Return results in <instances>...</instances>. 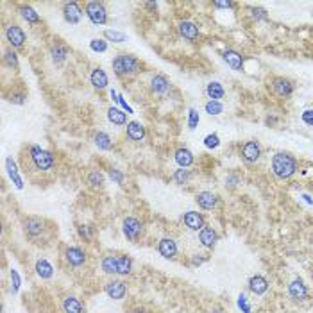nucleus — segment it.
<instances>
[{
	"label": "nucleus",
	"instance_id": "1",
	"mask_svg": "<svg viewBox=\"0 0 313 313\" xmlns=\"http://www.w3.org/2000/svg\"><path fill=\"white\" fill-rule=\"evenodd\" d=\"M111 68L118 77H133V75H138V73L141 72L143 64H141V61L138 59L136 56H133V54L122 52V54H117V56L113 57Z\"/></svg>",
	"mask_w": 313,
	"mask_h": 313
},
{
	"label": "nucleus",
	"instance_id": "2",
	"mask_svg": "<svg viewBox=\"0 0 313 313\" xmlns=\"http://www.w3.org/2000/svg\"><path fill=\"white\" fill-rule=\"evenodd\" d=\"M272 174L277 179H290L297 172V160L288 152H276L270 163Z\"/></svg>",
	"mask_w": 313,
	"mask_h": 313
},
{
	"label": "nucleus",
	"instance_id": "3",
	"mask_svg": "<svg viewBox=\"0 0 313 313\" xmlns=\"http://www.w3.org/2000/svg\"><path fill=\"white\" fill-rule=\"evenodd\" d=\"M27 156L29 161H31L32 169L36 172H50L56 165V158L50 150L43 149L40 145H31L27 149Z\"/></svg>",
	"mask_w": 313,
	"mask_h": 313
},
{
	"label": "nucleus",
	"instance_id": "4",
	"mask_svg": "<svg viewBox=\"0 0 313 313\" xmlns=\"http://www.w3.org/2000/svg\"><path fill=\"white\" fill-rule=\"evenodd\" d=\"M85 13L88 16V20L93 25H106L108 24V9H106L104 2H99V0H92V2H86L85 6Z\"/></svg>",
	"mask_w": 313,
	"mask_h": 313
},
{
	"label": "nucleus",
	"instance_id": "5",
	"mask_svg": "<svg viewBox=\"0 0 313 313\" xmlns=\"http://www.w3.org/2000/svg\"><path fill=\"white\" fill-rule=\"evenodd\" d=\"M122 233H124V237L129 242L136 244L141 238V234H143V224L136 217H125L122 220Z\"/></svg>",
	"mask_w": 313,
	"mask_h": 313
},
{
	"label": "nucleus",
	"instance_id": "6",
	"mask_svg": "<svg viewBox=\"0 0 313 313\" xmlns=\"http://www.w3.org/2000/svg\"><path fill=\"white\" fill-rule=\"evenodd\" d=\"M4 34L11 48H22L25 45V41H27V34H25V31L18 24H9L6 27Z\"/></svg>",
	"mask_w": 313,
	"mask_h": 313
},
{
	"label": "nucleus",
	"instance_id": "7",
	"mask_svg": "<svg viewBox=\"0 0 313 313\" xmlns=\"http://www.w3.org/2000/svg\"><path fill=\"white\" fill-rule=\"evenodd\" d=\"M240 158L245 163H256L261 158V147L256 140H249L240 145Z\"/></svg>",
	"mask_w": 313,
	"mask_h": 313
},
{
	"label": "nucleus",
	"instance_id": "8",
	"mask_svg": "<svg viewBox=\"0 0 313 313\" xmlns=\"http://www.w3.org/2000/svg\"><path fill=\"white\" fill-rule=\"evenodd\" d=\"M177 31H179V36L183 38V40L190 41V43H195V41L201 38V31H199L195 22H192V20H181L179 24H177Z\"/></svg>",
	"mask_w": 313,
	"mask_h": 313
},
{
	"label": "nucleus",
	"instance_id": "9",
	"mask_svg": "<svg viewBox=\"0 0 313 313\" xmlns=\"http://www.w3.org/2000/svg\"><path fill=\"white\" fill-rule=\"evenodd\" d=\"M61 13H63L64 22L70 25H77L81 20H83V15H85L83 8H81L77 2H64Z\"/></svg>",
	"mask_w": 313,
	"mask_h": 313
},
{
	"label": "nucleus",
	"instance_id": "10",
	"mask_svg": "<svg viewBox=\"0 0 313 313\" xmlns=\"http://www.w3.org/2000/svg\"><path fill=\"white\" fill-rule=\"evenodd\" d=\"M48 54H50V59H52L54 64H63L64 61H66V57L70 56V47L64 41L61 40H54V43L50 45V48H48Z\"/></svg>",
	"mask_w": 313,
	"mask_h": 313
},
{
	"label": "nucleus",
	"instance_id": "11",
	"mask_svg": "<svg viewBox=\"0 0 313 313\" xmlns=\"http://www.w3.org/2000/svg\"><path fill=\"white\" fill-rule=\"evenodd\" d=\"M158 253L160 256H163L165 260H176L177 253H179V247H177V242L172 237H163L158 242Z\"/></svg>",
	"mask_w": 313,
	"mask_h": 313
},
{
	"label": "nucleus",
	"instance_id": "12",
	"mask_svg": "<svg viewBox=\"0 0 313 313\" xmlns=\"http://www.w3.org/2000/svg\"><path fill=\"white\" fill-rule=\"evenodd\" d=\"M104 292L113 301H122L125 297V293H127V285L122 279H111V281L106 283Z\"/></svg>",
	"mask_w": 313,
	"mask_h": 313
},
{
	"label": "nucleus",
	"instance_id": "13",
	"mask_svg": "<svg viewBox=\"0 0 313 313\" xmlns=\"http://www.w3.org/2000/svg\"><path fill=\"white\" fill-rule=\"evenodd\" d=\"M181 220H183V224H185V227H188L190 231H201L202 227L206 225V218H204V215L202 213H199V211H186L183 217H181Z\"/></svg>",
	"mask_w": 313,
	"mask_h": 313
},
{
	"label": "nucleus",
	"instance_id": "14",
	"mask_svg": "<svg viewBox=\"0 0 313 313\" xmlns=\"http://www.w3.org/2000/svg\"><path fill=\"white\" fill-rule=\"evenodd\" d=\"M64 260H66V263H68L70 267H73V269H79V267H83L86 263V253L81 247H68V249L64 251Z\"/></svg>",
	"mask_w": 313,
	"mask_h": 313
},
{
	"label": "nucleus",
	"instance_id": "15",
	"mask_svg": "<svg viewBox=\"0 0 313 313\" xmlns=\"http://www.w3.org/2000/svg\"><path fill=\"white\" fill-rule=\"evenodd\" d=\"M288 295L293 299V301L304 302L306 299H308V286L304 285L302 279L295 277V279L290 281V285H288Z\"/></svg>",
	"mask_w": 313,
	"mask_h": 313
},
{
	"label": "nucleus",
	"instance_id": "16",
	"mask_svg": "<svg viewBox=\"0 0 313 313\" xmlns=\"http://www.w3.org/2000/svg\"><path fill=\"white\" fill-rule=\"evenodd\" d=\"M174 161L179 169H190L193 163H195V156L188 147H177L174 150Z\"/></svg>",
	"mask_w": 313,
	"mask_h": 313
},
{
	"label": "nucleus",
	"instance_id": "17",
	"mask_svg": "<svg viewBox=\"0 0 313 313\" xmlns=\"http://www.w3.org/2000/svg\"><path fill=\"white\" fill-rule=\"evenodd\" d=\"M90 85H92L95 90H99V92L106 90L108 88V85H109L108 72H106L102 66H95V68L92 70V73H90Z\"/></svg>",
	"mask_w": 313,
	"mask_h": 313
},
{
	"label": "nucleus",
	"instance_id": "18",
	"mask_svg": "<svg viewBox=\"0 0 313 313\" xmlns=\"http://www.w3.org/2000/svg\"><path fill=\"white\" fill-rule=\"evenodd\" d=\"M195 202L199 204V208L201 209H206V211H211V209L217 208L218 204V195L213 192H208V190H204V192H199L195 195Z\"/></svg>",
	"mask_w": 313,
	"mask_h": 313
},
{
	"label": "nucleus",
	"instance_id": "19",
	"mask_svg": "<svg viewBox=\"0 0 313 313\" xmlns=\"http://www.w3.org/2000/svg\"><path fill=\"white\" fill-rule=\"evenodd\" d=\"M272 90L276 95L283 97V99H288L293 93V83L290 79H286V77H274Z\"/></svg>",
	"mask_w": 313,
	"mask_h": 313
},
{
	"label": "nucleus",
	"instance_id": "20",
	"mask_svg": "<svg viewBox=\"0 0 313 313\" xmlns=\"http://www.w3.org/2000/svg\"><path fill=\"white\" fill-rule=\"evenodd\" d=\"M150 92L156 93V95H165V93H169L172 85H170V81L167 75L163 73H156V75L150 77Z\"/></svg>",
	"mask_w": 313,
	"mask_h": 313
},
{
	"label": "nucleus",
	"instance_id": "21",
	"mask_svg": "<svg viewBox=\"0 0 313 313\" xmlns=\"http://www.w3.org/2000/svg\"><path fill=\"white\" fill-rule=\"evenodd\" d=\"M222 59H224V63L227 64V66H231L233 70H237V72H242V68H244V56H242L238 50H234V48H227V50H224V54H222Z\"/></svg>",
	"mask_w": 313,
	"mask_h": 313
},
{
	"label": "nucleus",
	"instance_id": "22",
	"mask_svg": "<svg viewBox=\"0 0 313 313\" xmlns=\"http://www.w3.org/2000/svg\"><path fill=\"white\" fill-rule=\"evenodd\" d=\"M61 309L63 313H86V306L83 304L79 297L75 295H66L61 301Z\"/></svg>",
	"mask_w": 313,
	"mask_h": 313
},
{
	"label": "nucleus",
	"instance_id": "23",
	"mask_svg": "<svg viewBox=\"0 0 313 313\" xmlns=\"http://www.w3.org/2000/svg\"><path fill=\"white\" fill-rule=\"evenodd\" d=\"M145 134H147V131H145V125L141 122L131 120L125 125V136L131 141H143Z\"/></svg>",
	"mask_w": 313,
	"mask_h": 313
},
{
	"label": "nucleus",
	"instance_id": "24",
	"mask_svg": "<svg viewBox=\"0 0 313 313\" xmlns=\"http://www.w3.org/2000/svg\"><path fill=\"white\" fill-rule=\"evenodd\" d=\"M25 234H27L29 238H38L43 234L45 231V222L41 220V218L38 217H29L27 220H25Z\"/></svg>",
	"mask_w": 313,
	"mask_h": 313
},
{
	"label": "nucleus",
	"instance_id": "25",
	"mask_svg": "<svg viewBox=\"0 0 313 313\" xmlns=\"http://www.w3.org/2000/svg\"><path fill=\"white\" fill-rule=\"evenodd\" d=\"M199 242H201V245L206 247V249H213L218 242L217 231L213 227H209V225H204V227L199 231Z\"/></svg>",
	"mask_w": 313,
	"mask_h": 313
},
{
	"label": "nucleus",
	"instance_id": "26",
	"mask_svg": "<svg viewBox=\"0 0 313 313\" xmlns=\"http://www.w3.org/2000/svg\"><path fill=\"white\" fill-rule=\"evenodd\" d=\"M249 290L253 293H256V295H263V293L269 290V281H267V277L260 276V274H256V276H253L249 279Z\"/></svg>",
	"mask_w": 313,
	"mask_h": 313
},
{
	"label": "nucleus",
	"instance_id": "27",
	"mask_svg": "<svg viewBox=\"0 0 313 313\" xmlns=\"http://www.w3.org/2000/svg\"><path fill=\"white\" fill-rule=\"evenodd\" d=\"M18 13H20L22 18H24V20L27 22V24H31V25H36V24H40L41 22V16L36 13V9L31 8V6H27V4L18 6Z\"/></svg>",
	"mask_w": 313,
	"mask_h": 313
},
{
	"label": "nucleus",
	"instance_id": "28",
	"mask_svg": "<svg viewBox=\"0 0 313 313\" xmlns=\"http://www.w3.org/2000/svg\"><path fill=\"white\" fill-rule=\"evenodd\" d=\"M108 120L111 122L113 125H127V113L124 111V109L120 108H115V106H111V108H108Z\"/></svg>",
	"mask_w": 313,
	"mask_h": 313
},
{
	"label": "nucleus",
	"instance_id": "29",
	"mask_svg": "<svg viewBox=\"0 0 313 313\" xmlns=\"http://www.w3.org/2000/svg\"><path fill=\"white\" fill-rule=\"evenodd\" d=\"M101 269H102V272L108 274V276H115V274L118 276V256H115V254L104 256L101 261Z\"/></svg>",
	"mask_w": 313,
	"mask_h": 313
},
{
	"label": "nucleus",
	"instance_id": "30",
	"mask_svg": "<svg viewBox=\"0 0 313 313\" xmlns=\"http://www.w3.org/2000/svg\"><path fill=\"white\" fill-rule=\"evenodd\" d=\"M93 143H95V147L99 150H111L113 147H115L111 136H109L108 133H104V131H97V133L93 134Z\"/></svg>",
	"mask_w": 313,
	"mask_h": 313
},
{
	"label": "nucleus",
	"instance_id": "31",
	"mask_svg": "<svg viewBox=\"0 0 313 313\" xmlns=\"http://www.w3.org/2000/svg\"><path fill=\"white\" fill-rule=\"evenodd\" d=\"M6 170H8L9 179L15 183L16 188H18V190L24 188V181H22L20 174H18V167H16V163L13 161V158H8V160H6Z\"/></svg>",
	"mask_w": 313,
	"mask_h": 313
},
{
	"label": "nucleus",
	"instance_id": "32",
	"mask_svg": "<svg viewBox=\"0 0 313 313\" xmlns=\"http://www.w3.org/2000/svg\"><path fill=\"white\" fill-rule=\"evenodd\" d=\"M206 95H208L209 101H220V99H224L225 90L218 81H211V83H208V86H206Z\"/></svg>",
	"mask_w": 313,
	"mask_h": 313
},
{
	"label": "nucleus",
	"instance_id": "33",
	"mask_svg": "<svg viewBox=\"0 0 313 313\" xmlns=\"http://www.w3.org/2000/svg\"><path fill=\"white\" fill-rule=\"evenodd\" d=\"M34 270H36L38 277H41V279H52L54 277V267L50 265L47 260H43V258L36 261Z\"/></svg>",
	"mask_w": 313,
	"mask_h": 313
},
{
	"label": "nucleus",
	"instance_id": "34",
	"mask_svg": "<svg viewBox=\"0 0 313 313\" xmlns=\"http://www.w3.org/2000/svg\"><path fill=\"white\" fill-rule=\"evenodd\" d=\"M86 181H88V185L92 186V188H102L106 183V177L101 170H90Z\"/></svg>",
	"mask_w": 313,
	"mask_h": 313
},
{
	"label": "nucleus",
	"instance_id": "35",
	"mask_svg": "<svg viewBox=\"0 0 313 313\" xmlns=\"http://www.w3.org/2000/svg\"><path fill=\"white\" fill-rule=\"evenodd\" d=\"M190 179H192V172H190L188 169H177V170H174L172 181L176 183V185L185 186V185H188V183H190Z\"/></svg>",
	"mask_w": 313,
	"mask_h": 313
},
{
	"label": "nucleus",
	"instance_id": "36",
	"mask_svg": "<svg viewBox=\"0 0 313 313\" xmlns=\"http://www.w3.org/2000/svg\"><path fill=\"white\" fill-rule=\"evenodd\" d=\"M133 258L118 256V276H129L133 272Z\"/></svg>",
	"mask_w": 313,
	"mask_h": 313
},
{
	"label": "nucleus",
	"instance_id": "37",
	"mask_svg": "<svg viewBox=\"0 0 313 313\" xmlns=\"http://www.w3.org/2000/svg\"><path fill=\"white\" fill-rule=\"evenodd\" d=\"M4 64L11 70H18L20 63H18V54L15 52V48H6L4 50Z\"/></svg>",
	"mask_w": 313,
	"mask_h": 313
},
{
	"label": "nucleus",
	"instance_id": "38",
	"mask_svg": "<svg viewBox=\"0 0 313 313\" xmlns=\"http://www.w3.org/2000/svg\"><path fill=\"white\" fill-rule=\"evenodd\" d=\"M104 40L113 41V43H124V41H127V34L117 31V29H108V31H104Z\"/></svg>",
	"mask_w": 313,
	"mask_h": 313
},
{
	"label": "nucleus",
	"instance_id": "39",
	"mask_svg": "<svg viewBox=\"0 0 313 313\" xmlns=\"http://www.w3.org/2000/svg\"><path fill=\"white\" fill-rule=\"evenodd\" d=\"M25 101H27V93H25V90H13L11 93L8 95V102H11V104L15 106H24Z\"/></svg>",
	"mask_w": 313,
	"mask_h": 313
},
{
	"label": "nucleus",
	"instance_id": "40",
	"mask_svg": "<svg viewBox=\"0 0 313 313\" xmlns=\"http://www.w3.org/2000/svg\"><path fill=\"white\" fill-rule=\"evenodd\" d=\"M204 111L211 117H217V115H222L224 113V104L220 101H208L204 104Z\"/></svg>",
	"mask_w": 313,
	"mask_h": 313
},
{
	"label": "nucleus",
	"instance_id": "41",
	"mask_svg": "<svg viewBox=\"0 0 313 313\" xmlns=\"http://www.w3.org/2000/svg\"><path fill=\"white\" fill-rule=\"evenodd\" d=\"M204 147L206 149H209V150H213V149H218L220 147V136H218L217 133H209V134H206L204 136Z\"/></svg>",
	"mask_w": 313,
	"mask_h": 313
},
{
	"label": "nucleus",
	"instance_id": "42",
	"mask_svg": "<svg viewBox=\"0 0 313 313\" xmlns=\"http://www.w3.org/2000/svg\"><path fill=\"white\" fill-rule=\"evenodd\" d=\"M199 122H201V117H199V111H197L195 108H190V109H188V120H186V124H188V129H190V131H193V129L199 127Z\"/></svg>",
	"mask_w": 313,
	"mask_h": 313
},
{
	"label": "nucleus",
	"instance_id": "43",
	"mask_svg": "<svg viewBox=\"0 0 313 313\" xmlns=\"http://www.w3.org/2000/svg\"><path fill=\"white\" fill-rule=\"evenodd\" d=\"M90 48H92L93 52H106L108 50V41L104 38H93L90 41Z\"/></svg>",
	"mask_w": 313,
	"mask_h": 313
},
{
	"label": "nucleus",
	"instance_id": "44",
	"mask_svg": "<svg viewBox=\"0 0 313 313\" xmlns=\"http://www.w3.org/2000/svg\"><path fill=\"white\" fill-rule=\"evenodd\" d=\"M109 179L115 181L117 185H122V183H124V179H125V176H124V172H122V170H118V169H109Z\"/></svg>",
	"mask_w": 313,
	"mask_h": 313
},
{
	"label": "nucleus",
	"instance_id": "45",
	"mask_svg": "<svg viewBox=\"0 0 313 313\" xmlns=\"http://www.w3.org/2000/svg\"><path fill=\"white\" fill-rule=\"evenodd\" d=\"M253 11V16L256 18V20H269V15H267L265 9H261V8H253L251 9Z\"/></svg>",
	"mask_w": 313,
	"mask_h": 313
},
{
	"label": "nucleus",
	"instance_id": "46",
	"mask_svg": "<svg viewBox=\"0 0 313 313\" xmlns=\"http://www.w3.org/2000/svg\"><path fill=\"white\" fill-rule=\"evenodd\" d=\"M77 231H79V237H81V238H85L86 242L92 240V233H90V227H88V225L81 224L79 227H77Z\"/></svg>",
	"mask_w": 313,
	"mask_h": 313
},
{
	"label": "nucleus",
	"instance_id": "47",
	"mask_svg": "<svg viewBox=\"0 0 313 313\" xmlns=\"http://www.w3.org/2000/svg\"><path fill=\"white\" fill-rule=\"evenodd\" d=\"M302 122H304L306 125H309V127H313V109H304L301 115Z\"/></svg>",
	"mask_w": 313,
	"mask_h": 313
},
{
	"label": "nucleus",
	"instance_id": "48",
	"mask_svg": "<svg viewBox=\"0 0 313 313\" xmlns=\"http://www.w3.org/2000/svg\"><path fill=\"white\" fill-rule=\"evenodd\" d=\"M11 283H13V292H18L20 288V276L15 269H11Z\"/></svg>",
	"mask_w": 313,
	"mask_h": 313
},
{
	"label": "nucleus",
	"instance_id": "49",
	"mask_svg": "<svg viewBox=\"0 0 313 313\" xmlns=\"http://www.w3.org/2000/svg\"><path fill=\"white\" fill-rule=\"evenodd\" d=\"M238 306L244 308L245 313H251V306L247 304V301H245V295H240V297H238Z\"/></svg>",
	"mask_w": 313,
	"mask_h": 313
},
{
	"label": "nucleus",
	"instance_id": "50",
	"mask_svg": "<svg viewBox=\"0 0 313 313\" xmlns=\"http://www.w3.org/2000/svg\"><path fill=\"white\" fill-rule=\"evenodd\" d=\"M213 6L220 9H229V8H233V2H213Z\"/></svg>",
	"mask_w": 313,
	"mask_h": 313
},
{
	"label": "nucleus",
	"instance_id": "51",
	"mask_svg": "<svg viewBox=\"0 0 313 313\" xmlns=\"http://www.w3.org/2000/svg\"><path fill=\"white\" fill-rule=\"evenodd\" d=\"M131 313H147V309H145L143 306H134V308L131 309Z\"/></svg>",
	"mask_w": 313,
	"mask_h": 313
},
{
	"label": "nucleus",
	"instance_id": "52",
	"mask_svg": "<svg viewBox=\"0 0 313 313\" xmlns=\"http://www.w3.org/2000/svg\"><path fill=\"white\" fill-rule=\"evenodd\" d=\"M145 8L147 9H158V4L156 2H145Z\"/></svg>",
	"mask_w": 313,
	"mask_h": 313
},
{
	"label": "nucleus",
	"instance_id": "53",
	"mask_svg": "<svg viewBox=\"0 0 313 313\" xmlns=\"http://www.w3.org/2000/svg\"><path fill=\"white\" fill-rule=\"evenodd\" d=\"M209 313H224L222 311V308H218V306H215V308L209 309Z\"/></svg>",
	"mask_w": 313,
	"mask_h": 313
}]
</instances>
